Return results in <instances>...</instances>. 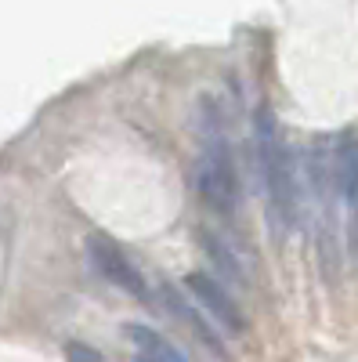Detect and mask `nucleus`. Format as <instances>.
Returning a JSON list of instances; mask_svg holds the SVG:
<instances>
[{
	"label": "nucleus",
	"mask_w": 358,
	"mask_h": 362,
	"mask_svg": "<svg viewBox=\"0 0 358 362\" xmlns=\"http://www.w3.org/2000/svg\"><path fill=\"white\" fill-rule=\"evenodd\" d=\"M131 341L138 348V362H189L167 337H160L148 326H131Z\"/></svg>",
	"instance_id": "423d86ee"
},
{
	"label": "nucleus",
	"mask_w": 358,
	"mask_h": 362,
	"mask_svg": "<svg viewBox=\"0 0 358 362\" xmlns=\"http://www.w3.org/2000/svg\"><path fill=\"white\" fill-rule=\"evenodd\" d=\"M253 145H257V167L264 181V196L272 206V218L279 225H293L301 214V189H297V174L286 156V148L275 131V116L268 109H257L253 116Z\"/></svg>",
	"instance_id": "f03ea898"
},
{
	"label": "nucleus",
	"mask_w": 358,
	"mask_h": 362,
	"mask_svg": "<svg viewBox=\"0 0 358 362\" xmlns=\"http://www.w3.org/2000/svg\"><path fill=\"white\" fill-rule=\"evenodd\" d=\"M196 131H199L196 185L210 206L232 210L239 203V177H235V167H232V145H228V134H225V116H221L217 102H210V98L199 102Z\"/></svg>",
	"instance_id": "f257e3e1"
},
{
	"label": "nucleus",
	"mask_w": 358,
	"mask_h": 362,
	"mask_svg": "<svg viewBox=\"0 0 358 362\" xmlns=\"http://www.w3.org/2000/svg\"><path fill=\"white\" fill-rule=\"evenodd\" d=\"M87 261H91L95 272H98L102 279H109L112 286L127 290V293H134V297H145L141 272L124 257V250H119L116 243H109L105 235H91V239H87Z\"/></svg>",
	"instance_id": "7ed1b4c3"
},
{
	"label": "nucleus",
	"mask_w": 358,
	"mask_h": 362,
	"mask_svg": "<svg viewBox=\"0 0 358 362\" xmlns=\"http://www.w3.org/2000/svg\"><path fill=\"white\" fill-rule=\"evenodd\" d=\"M69 362H105V358L87 344H69Z\"/></svg>",
	"instance_id": "0eeeda50"
},
{
	"label": "nucleus",
	"mask_w": 358,
	"mask_h": 362,
	"mask_svg": "<svg viewBox=\"0 0 358 362\" xmlns=\"http://www.w3.org/2000/svg\"><path fill=\"white\" fill-rule=\"evenodd\" d=\"M185 286L196 297V305L210 315L214 322H221L225 329H232V334H243L246 319H243V312H239V305L232 300V293L217 279H210V276H189Z\"/></svg>",
	"instance_id": "20e7f679"
},
{
	"label": "nucleus",
	"mask_w": 358,
	"mask_h": 362,
	"mask_svg": "<svg viewBox=\"0 0 358 362\" xmlns=\"http://www.w3.org/2000/svg\"><path fill=\"white\" fill-rule=\"evenodd\" d=\"M333 189L358 221V141L351 134H344L333 148Z\"/></svg>",
	"instance_id": "39448f33"
}]
</instances>
